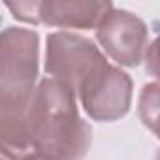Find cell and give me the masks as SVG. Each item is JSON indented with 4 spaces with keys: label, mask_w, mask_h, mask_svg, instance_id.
Returning <instances> with one entry per match:
<instances>
[{
    "label": "cell",
    "mask_w": 160,
    "mask_h": 160,
    "mask_svg": "<svg viewBox=\"0 0 160 160\" xmlns=\"http://www.w3.org/2000/svg\"><path fill=\"white\" fill-rule=\"evenodd\" d=\"M98 38L119 62L132 66L139 62L145 43V27L126 12H109L100 23Z\"/></svg>",
    "instance_id": "obj_3"
},
{
    "label": "cell",
    "mask_w": 160,
    "mask_h": 160,
    "mask_svg": "<svg viewBox=\"0 0 160 160\" xmlns=\"http://www.w3.org/2000/svg\"><path fill=\"white\" fill-rule=\"evenodd\" d=\"M27 136L43 160H77L85 152L87 130L77 122L72 91L60 81H43L28 113Z\"/></svg>",
    "instance_id": "obj_1"
},
{
    "label": "cell",
    "mask_w": 160,
    "mask_h": 160,
    "mask_svg": "<svg viewBox=\"0 0 160 160\" xmlns=\"http://www.w3.org/2000/svg\"><path fill=\"white\" fill-rule=\"evenodd\" d=\"M109 4H66L45 2L38 4V21L64 27H91L96 21H104L109 13Z\"/></svg>",
    "instance_id": "obj_5"
},
{
    "label": "cell",
    "mask_w": 160,
    "mask_h": 160,
    "mask_svg": "<svg viewBox=\"0 0 160 160\" xmlns=\"http://www.w3.org/2000/svg\"><path fill=\"white\" fill-rule=\"evenodd\" d=\"M141 117L147 126L160 134V85H149L141 96Z\"/></svg>",
    "instance_id": "obj_6"
},
{
    "label": "cell",
    "mask_w": 160,
    "mask_h": 160,
    "mask_svg": "<svg viewBox=\"0 0 160 160\" xmlns=\"http://www.w3.org/2000/svg\"><path fill=\"white\" fill-rule=\"evenodd\" d=\"M149 72L156 73L160 77V38L151 45L149 51Z\"/></svg>",
    "instance_id": "obj_7"
},
{
    "label": "cell",
    "mask_w": 160,
    "mask_h": 160,
    "mask_svg": "<svg viewBox=\"0 0 160 160\" xmlns=\"http://www.w3.org/2000/svg\"><path fill=\"white\" fill-rule=\"evenodd\" d=\"M104 68L102 57L87 40L70 34H55L49 38L47 70L57 73V77H64L66 83L83 91Z\"/></svg>",
    "instance_id": "obj_2"
},
{
    "label": "cell",
    "mask_w": 160,
    "mask_h": 160,
    "mask_svg": "<svg viewBox=\"0 0 160 160\" xmlns=\"http://www.w3.org/2000/svg\"><path fill=\"white\" fill-rule=\"evenodd\" d=\"M23 160H40L38 156H27V158H23Z\"/></svg>",
    "instance_id": "obj_8"
},
{
    "label": "cell",
    "mask_w": 160,
    "mask_h": 160,
    "mask_svg": "<svg viewBox=\"0 0 160 160\" xmlns=\"http://www.w3.org/2000/svg\"><path fill=\"white\" fill-rule=\"evenodd\" d=\"M130 81L124 73L104 68L81 91L87 111L96 119H113L126 111L130 96Z\"/></svg>",
    "instance_id": "obj_4"
}]
</instances>
